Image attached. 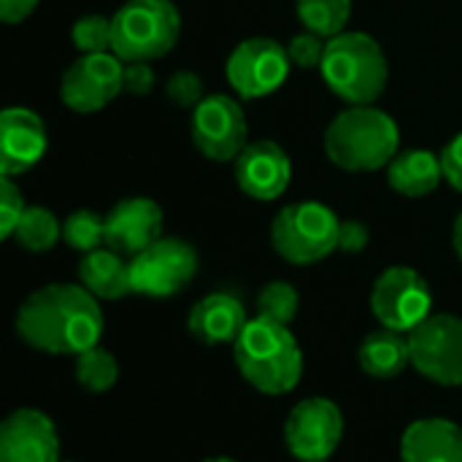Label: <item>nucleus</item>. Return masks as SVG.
<instances>
[{"mask_svg":"<svg viewBox=\"0 0 462 462\" xmlns=\"http://www.w3.org/2000/svg\"><path fill=\"white\" fill-rule=\"evenodd\" d=\"M106 319L100 300L79 282H54L30 292L16 309V336L46 355L76 357L100 344Z\"/></svg>","mask_w":462,"mask_h":462,"instance_id":"f257e3e1","label":"nucleus"},{"mask_svg":"<svg viewBox=\"0 0 462 462\" xmlns=\"http://www.w3.org/2000/svg\"><path fill=\"white\" fill-rule=\"evenodd\" d=\"M233 360L249 387L263 395H287L303 379V349L290 325L254 317L233 344Z\"/></svg>","mask_w":462,"mask_h":462,"instance_id":"f03ea898","label":"nucleus"},{"mask_svg":"<svg viewBox=\"0 0 462 462\" xmlns=\"http://www.w3.org/2000/svg\"><path fill=\"white\" fill-rule=\"evenodd\" d=\"M328 160L346 173L387 171L393 157L401 152L398 122L374 106H349L333 116L325 130Z\"/></svg>","mask_w":462,"mask_h":462,"instance_id":"7ed1b4c3","label":"nucleus"},{"mask_svg":"<svg viewBox=\"0 0 462 462\" xmlns=\"http://www.w3.org/2000/svg\"><path fill=\"white\" fill-rule=\"evenodd\" d=\"M319 73L328 89L346 106H374L387 89L390 60L374 35L344 30L328 41Z\"/></svg>","mask_w":462,"mask_h":462,"instance_id":"20e7f679","label":"nucleus"},{"mask_svg":"<svg viewBox=\"0 0 462 462\" xmlns=\"http://www.w3.org/2000/svg\"><path fill=\"white\" fill-rule=\"evenodd\" d=\"M181 35V14L173 0H127L111 16V51L122 62L165 57Z\"/></svg>","mask_w":462,"mask_h":462,"instance_id":"39448f33","label":"nucleus"},{"mask_svg":"<svg viewBox=\"0 0 462 462\" xmlns=\"http://www.w3.org/2000/svg\"><path fill=\"white\" fill-rule=\"evenodd\" d=\"M341 219L319 200L284 206L271 222L273 252L292 265H314L338 249Z\"/></svg>","mask_w":462,"mask_h":462,"instance_id":"423d86ee","label":"nucleus"},{"mask_svg":"<svg viewBox=\"0 0 462 462\" xmlns=\"http://www.w3.org/2000/svg\"><path fill=\"white\" fill-rule=\"evenodd\" d=\"M371 311L387 330L411 333L433 314V292L425 276L409 265H390L371 290Z\"/></svg>","mask_w":462,"mask_h":462,"instance_id":"0eeeda50","label":"nucleus"},{"mask_svg":"<svg viewBox=\"0 0 462 462\" xmlns=\"http://www.w3.org/2000/svg\"><path fill=\"white\" fill-rule=\"evenodd\" d=\"M411 368L433 384L462 387V317L430 314L409 333Z\"/></svg>","mask_w":462,"mask_h":462,"instance_id":"6e6552de","label":"nucleus"},{"mask_svg":"<svg viewBox=\"0 0 462 462\" xmlns=\"http://www.w3.org/2000/svg\"><path fill=\"white\" fill-rule=\"evenodd\" d=\"M133 292L143 298H173L198 273V252L189 241L176 236H162L149 249L130 260Z\"/></svg>","mask_w":462,"mask_h":462,"instance_id":"1a4fd4ad","label":"nucleus"},{"mask_svg":"<svg viewBox=\"0 0 462 462\" xmlns=\"http://www.w3.org/2000/svg\"><path fill=\"white\" fill-rule=\"evenodd\" d=\"M290 65L292 60L287 54V46H282L268 35H252L244 38L230 51L225 76L238 97L260 100L284 87L290 76Z\"/></svg>","mask_w":462,"mask_h":462,"instance_id":"9d476101","label":"nucleus"},{"mask_svg":"<svg viewBox=\"0 0 462 462\" xmlns=\"http://www.w3.org/2000/svg\"><path fill=\"white\" fill-rule=\"evenodd\" d=\"M341 439L344 414L330 398H303L284 420V444L298 462H328Z\"/></svg>","mask_w":462,"mask_h":462,"instance_id":"9b49d317","label":"nucleus"},{"mask_svg":"<svg viewBox=\"0 0 462 462\" xmlns=\"http://www.w3.org/2000/svg\"><path fill=\"white\" fill-rule=\"evenodd\" d=\"M189 135L195 149L214 162H236L249 143V122L241 103L230 95H206L192 108Z\"/></svg>","mask_w":462,"mask_h":462,"instance_id":"f8f14e48","label":"nucleus"},{"mask_svg":"<svg viewBox=\"0 0 462 462\" xmlns=\"http://www.w3.org/2000/svg\"><path fill=\"white\" fill-rule=\"evenodd\" d=\"M125 92V62L114 51L81 54L60 79V100L73 114H97Z\"/></svg>","mask_w":462,"mask_h":462,"instance_id":"ddd939ff","label":"nucleus"},{"mask_svg":"<svg viewBox=\"0 0 462 462\" xmlns=\"http://www.w3.org/2000/svg\"><path fill=\"white\" fill-rule=\"evenodd\" d=\"M233 176L246 198L268 203L287 192L292 181V160L276 141H249L233 162Z\"/></svg>","mask_w":462,"mask_h":462,"instance_id":"4468645a","label":"nucleus"},{"mask_svg":"<svg viewBox=\"0 0 462 462\" xmlns=\"http://www.w3.org/2000/svg\"><path fill=\"white\" fill-rule=\"evenodd\" d=\"M49 149L46 122L24 106H8L0 114V171L3 176H22L35 168Z\"/></svg>","mask_w":462,"mask_h":462,"instance_id":"2eb2a0df","label":"nucleus"},{"mask_svg":"<svg viewBox=\"0 0 462 462\" xmlns=\"http://www.w3.org/2000/svg\"><path fill=\"white\" fill-rule=\"evenodd\" d=\"M0 462H60V433L49 414L16 409L0 425Z\"/></svg>","mask_w":462,"mask_h":462,"instance_id":"dca6fc26","label":"nucleus"},{"mask_svg":"<svg viewBox=\"0 0 462 462\" xmlns=\"http://www.w3.org/2000/svg\"><path fill=\"white\" fill-rule=\"evenodd\" d=\"M162 238V208L152 198H125L106 214V246L135 257Z\"/></svg>","mask_w":462,"mask_h":462,"instance_id":"f3484780","label":"nucleus"},{"mask_svg":"<svg viewBox=\"0 0 462 462\" xmlns=\"http://www.w3.org/2000/svg\"><path fill=\"white\" fill-rule=\"evenodd\" d=\"M249 325L244 303L230 292H211L200 298L187 317V330L195 341L206 346L236 344Z\"/></svg>","mask_w":462,"mask_h":462,"instance_id":"a211bd4d","label":"nucleus"},{"mask_svg":"<svg viewBox=\"0 0 462 462\" xmlns=\"http://www.w3.org/2000/svg\"><path fill=\"white\" fill-rule=\"evenodd\" d=\"M403 462H462V425L444 417L411 422L401 436Z\"/></svg>","mask_w":462,"mask_h":462,"instance_id":"6ab92c4d","label":"nucleus"},{"mask_svg":"<svg viewBox=\"0 0 462 462\" xmlns=\"http://www.w3.org/2000/svg\"><path fill=\"white\" fill-rule=\"evenodd\" d=\"M79 284L87 287L97 300H122L133 292L130 257L119 254L111 246H100L89 254H81Z\"/></svg>","mask_w":462,"mask_h":462,"instance_id":"aec40b11","label":"nucleus"},{"mask_svg":"<svg viewBox=\"0 0 462 462\" xmlns=\"http://www.w3.org/2000/svg\"><path fill=\"white\" fill-rule=\"evenodd\" d=\"M387 181L403 198H428L444 181L441 154L430 149H401L387 165Z\"/></svg>","mask_w":462,"mask_h":462,"instance_id":"412c9836","label":"nucleus"},{"mask_svg":"<svg viewBox=\"0 0 462 462\" xmlns=\"http://www.w3.org/2000/svg\"><path fill=\"white\" fill-rule=\"evenodd\" d=\"M357 363H360V371L376 382H390L401 376L411 365L409 336L398 330H387V328L368 333L357 349Z\"/></svg>","mask_w":462,"mask_h":462,"instance_id":"4be33fe9","label":"nucleus"},{"mask_svg":"<svg viewBox=\"0 0 462 462\" xmlns=\"http://www.w3.org/2000/svg\"><path fill=\"white\" fill-rule=\"evenodd\" d=\"M22 249L41 254L54 249L62 241V222L57 219V214L51 208L43 206H27L14 236H11Z\"/></svg>","mask_w":462,"mask_h":462,"instance_id":"5701e85b","label":"nucleus"},{"mask_svg":"<svg viewBox=\"0 0 462 462\" xmlns=\"http://www.w3.org/2000/svg\"><path fill=\"white\" fill-rule=\"evenodd\" d=\"M295 14L303 30L330 41L346 30L352 19V0H295Z\"/></svg>","mask_w":462,"mask_h":462,"instance_id":"b1692460","label":"nucleus"},{"mask_svg":"<svg viewBox=\"0 0 462 462\" xmlns=\"http://www.w3.org/2000/svg\"><path fill=\"white\" fill-rule=\"evenodd\" d=\"M73 376H76L79 387L87 393H108L119 379V363H116L114 352H108L106 346L97 344V346L76 355Z\"/></svg>","mask_w":462,"mask_h":462,"instance_id":"393cba45","label":"nucleus"},{"mask_svg":"<svg viewBox=\"0 0 462 462\" xmlns=\"http://www.w3.org/2000/svg\"><path fill=\"white\" fill-rule=\"evenodd\" d=\"M62 241L81 254L106 246V217L92 208L70 211L62 222Z\"/></svg>","mask_w":462,"mask_h":462,"instance_id":"a878e982","label":"nucleus"},{"mask_svg":"<svg viewBox=\"0 0 462 462\" xmlns=\"http://www.w3.org/2000/svg\"><path fill=\"white\" fill-rule=\"evenodd\" d=\"M298 309H300V295L290 282H282V279L268 282L257 295V314L268 317L273 322L290 325L295 319Z\"/></svg>","mask_w":462,"mask_h":462,"instance_id":"bb28decb","label":"nucleus"},{"mask_svg":"<svg viewBox=\"0 0 462 462\" xmlns=\"http://www.w3.org/2000/svg\"><path fill=\"white\" fill-rule=\"evenodd\" d=\"M70 41L79 54L111 51V19L103 14H84L70 27Z\"/></svg>","mask_w":462,"mask_h":462,"instance_id":"cd10ccee","label":"nucleus"},{"mask_svg":"<svg viewBox=\"0 0 462 462\" xmlns=\"http://www.w3.org/2000/svg\"><path fill=\"white\" fill-rule=\"evenodd\" d=\"M325 49H328V38H322L311 30L292 35L287 43V54H290L292 65H298L303 70H314V68L319 70V65L325 60Z\"/></svg>","mask_w":462,"mask_h":462,"instance_id":"c85d7f7f","label":"nucleus"},{"mask_svg":"<svg viewBox=\"0 0 462 462\" xmlns=\"http://www.w3.org/2000/svg\"><path fill=\"white\" fill-rule=\"evenodd\" d=\"M165 95L171 103H176L179 108H195L198 103H203L206 89H203V79L192 70H176L168 81H165Z\"/></svg>","mask_w":462,"mask_h":462,"instance_id":"c756f323","label":"nucleus"},{"mask_svg":"<svg viewBox=\"0 0 462 462\" xmlns=\"http://www.w3.org/2000/svg\"><path fill=\"white\" fill-rule=\"evenodd\" d=\"M24 198L22 189L11 176H0V238H11L22 214H24Z\"/></svg>","mask_w":462,"mask_h":462,"instance_id":"7c9ffc66","label":"nucleus"},{"mask_svg":"<svg viewBox=\"0 0 462 462\" xmlns=\"http://www.w3.org/2000/svg\"><path fill=\"white\" fill-rule=\"evenodd\" d=\"M441 168H444V181L462 195V133L441 149Z\"/></svg>","mask_w":462,"mask_h":462,"instance_id":"2f4dec72","label":"nucleus"},{"mask_svg":"<svg viewBox=\"0 0 462 462\" xmlns=\"http://www.w3.org/2000/svg\"><path fill=\"white\" fill-rule=\"evenodd\" d=\"M371 241V230L360 222V219H346L341 222V233H338V252L346 254H360Z\"/></svg>","mask_w":462,"mask_h":462,"instance_id":"473e14b6","label":"nucleus"},{"mask_svg":"<svg viewBox=\"0 0 462 462\" xmlns=\"http://www.w3.org/2000/svg\"><path fill=\"white\" fill-rule=\"evenodd\" d=\"M157 76L149 62H125V92L130 95H149Z\"/></svg>","mask_w":462,"mask_h":462,"instance_id":"72a5a7b5","label":"nucleus"},{"mask_svg":"<svg viewBox=\"0 0 462 462\" xmlns=\"http://www.w3.org/2000/svg\"><path fill=\"white\" fill-rule=\"evenodd\" d=\"M41 0H0V19L3 24H22Z\"/></svg>","mask_w":462,"mask_h":462,"instance_id":"f704fd0d","label":"nucleus"},{"mask_svg":"<svg viewBox=\"0 0 462 462\" xmlns=\"http://www.w3.org/2000/svg\"><path fill=\"white\" fill-rule=\"evenodd\" d=\"M452 246H455L457 257H460V260H462V211H460V214H457L455 225H452Z\"/></svg>","mask_w":462,"mask_h":462,"instance_id":"c9c22d12","label":"nucleus"},{"mask_svg":"<svg viewBox=\"0 0 462 462\" xmlns=\"http://www.w3.org/2000/svg\"><path fill=\"white\" fill-rule=\"evenodd\" d=\"M200 462H236V460H230V457H222V455H217V457H206V460H200Z\"/></svg>","mask_w":462,"mask_h":462,"instance_id":"e433bc0d","label":"nucleus"},{"mask_svg":"<svg viewBox=\"0 0 462 462\" xmlns=\"http://www.w3.org/2000/svg\"><path fill=\"white\" fill-rule=\"evenodd\" d=\"M60 462H73V460H60Z\"/></svg>","mask_w":462,"mask_h":462,"instance_id":"4c0bfd02","label":"nucleus"}]
</instances>
